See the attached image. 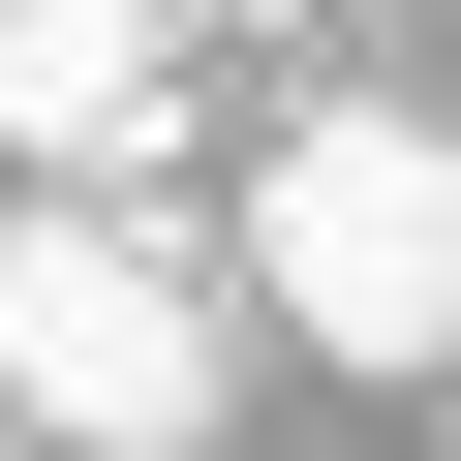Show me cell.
Segmentation results:
<instances>
[{
  "label": "cell",
  "mask_w": 461,
  "mask_h": 461,
  "mask_svg": "<svg viewBox=\"0 0 461 461\" xmlns=\"http://www.w3.org/2000/svg\"><path fill=\"white\" fill-rule=\"evenodd\" d=\"M215 400H247V308H215L185 215L0 185V430H62V461H215Z\"/></svg>",
  "instance_id": "6da1fadb"
},
{
  "label": "cell",
  "mask_w": 461,
  "mask_h": 461,
  "mask_svg": "<svg viewBox=\"0 0 461 461\" xmlns=\"http://www.w3.org/2000/svg\"><path fill=\"white\" fill-rule=\"evenodd\" d=\"M215 308H277L308 369H430V339H461V185H430V93H308V123L247 154Z\"/></svg>",
  "instance_id": "7a4b0ae2"
},
{
  "label": "cell",
  "mask_w": 461,
  "mask_h": 461,
  "mask_svg": "<svg viewBox=\"0 0 461 461\" xmlns=\"http://www.w3.org/2000/svg\"><path fill=\"white\" fill-rule=\"evenodd\" d=\"M154 154H185V0H0V185L154 215Z\"/></svg>",
  "instance_id": "3957f363"
}]
</instances>
